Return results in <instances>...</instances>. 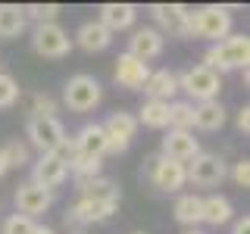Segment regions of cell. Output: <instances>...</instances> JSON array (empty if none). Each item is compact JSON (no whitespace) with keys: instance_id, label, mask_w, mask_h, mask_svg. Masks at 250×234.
I'll list each match as a JSON object with an SVG mask.
<instances>
[{"instance_id":"f546056e","label":"cell","mask_w":250,"mask_h":234,"mask_svg":"<svg viewBox=\"0 0 250 234\" xmlns=\"http://www.w3.org/2000/svg\"><path fill=\"white\" fill-rule=\"evenodd\" d=\"M31 116L35 119H57V100L50 94H35L31 97Z\"/></svg>"},{"instance_id":"f1b7e54d","label":"cell","mask_w":250,"mask_h":234,"mask_svg":"<svg viewBox=\"0 0 250 234\" xmlns=\"http://www.w3.org/2000/svg\"><path fill=\"white\" fill-rule=\"evenodd\" d=\"M25 19H35L38 25H47V22H57L60 16V3H31V6H22Z\"/></svg>"},{"instance_id":"ffe728a7","label":"cell","mask_w":250,"mask_h":234,"mask_svg":"<svg viewBox=\"0 0 250 234\" xmlns=\"http://www.w3.org/2000/svg\"><path fill=\"white\" fill-rule=\"evenodd\" d=\"M75 44L82 47V50H88V53H100V50H106V47L113 44V35H109L97 19H91V22H82V25H78Z\"/></svg>"},{"instance_id":"52a82bcc","label":"cell","mask_w":250,"mask_h":234,"mask_svg":"<svg viewBox=\"0 0 250 234\" xmlns=\"http://www.w3.org/2000/svg\"><path fill=\"white\" fill-rule=\"evenodd\" d=\"M185 175H188V181H194L197 187H216L225 175H229V166H225L222 156L200 150L191 159V166H185Z\"/></svg>"},{"instance_id":"30bf717a","label":"cell","mask_w":250,"mask_h":234,"mask_svg":"<svg viewBox=\"0 0 250 234\" xmlns=\"http://www.w3.org/2000/svg\"><path fill=\"white\" fill-rule=\"evenodd\" d=\"M150 16L160 28V35H175V38H188V16L191 10L182 3H153L150 6Z\"/></svg>"},{"instance_id":"603a6c76","label":"cell","mask_w":250,"mask_h":234,"mask_svg":"<svg viewBox=\"0 0 250 234\" xmlns=\"http://www.w3.org/2000/svg\"><path fill=\"white\" fill-rule=\"evenodd\" d=\"M234 218V206L229 197H222V194H209V197H203V222L207 225H225Z\"/></svg>"},{"instance_id":"7c38bea8","label":"cell","mask_w":250,"mask_h":234,"mask_svg":"<svg viewBox=\"0 0 250 234\" xmlns=\"http://www.w3.org/2000/svg\"><path fill=\"white\" fill-rule=\"evenodd\" d=\"M16 213L19 215H28V218H35V215H41L50 209V203H53V194L50 191H44V187H38V184H19L16 187Z\"/></svg>"},{"instance_id":"1f68e13d","label":"cell","mask_w":250,"mask_h":234,"mask_svg":"<svg viewBox=\"0 0 250 234\" xmlns=\"http://www.w3.org/2000/svg\"><path fill=\"white\" fill-rule=\"evenodd\" d=\"M16 100H19V84H16V78L0 72V109H10Z\"/></svg>"},{"instance_id":"8992f818","label":"cell","mask_w":250,"mask_h":234,"mask_svg":"<svg viewBox=\"0 0 250 234\" xmlns=\"http://www.w3.org/2000/svg\"><path fill=\"white\" fill-rule=\"evenodd\" d=\"M31 47L44 59H60L72 50V38H69V31L60 22H47V25H35V31H31Z\"/></svg>"},{"instance_id":"d4e9b609","label":"cell","mask_w":250,"mask_h":234,"mask_svg":"<svg viewBox=\"0 0 250 234\" xmlns=\"http://www.w3.org/2000/svg\"><path fill=\"white\" fill-rule=\"evenodd\" d=\"M28 19L22 13V6L16 3H0V38H19L25 31Z\"/></svg>"},{"instance_id":"484cf974","label":"cell","mask_w":250,"mask_h":234,"mask_svg":"<svg viewBox=\"0 0 250 234\" xmlns=\"http://www.w3.org/2000/svg\"><path fill=\"white\" fill-rule=\"evenodd\" d=\"M138 125L144 122L147 128H169V103H163V100H147L144 106H141V116H135Z\"/></svg>"},{"instance_id":"ac0fdd59","label":"cell","mask_w":250,"mask_h":234,"mask_svg":"<svg viewBox=\"0 0 250 234\" xmlns=\"http://www.w3.org/2000/svg\"><path fill=\"white\" fill-rule=\"evenodd\" d=\"M147 94L150 100H163V103H172V97L178 94V75L172 72V69H156V72L147 75L144 88H141Z\"/></svg>"},{"instance_id":"d590c367","label":"cell","mask_w":250,"mask_h":234,"mask_svg":"<svg viewBox=\"0 0 250 234\" xmlns=\"http://www.w3.org/2000/svg\"><path fill=\"white\" fill-rule=\"evenodd\" d=\"M238 128L244 131V135L250 131V106H244V109H241V113H238Z\"/></svg>"},{"instance_id":"e0dca14e","label":"cell","mask_w":250,"mask_h":234,"mask_svg":"<svg viewBox=\"0 0 250 234\" xmlns=\"http://www.w3.org/2000/svg\"><path fill=\"white\" fill-rule=\"evenodd\" d=\"M197 153H200V144H197V137H194L191 131H169V135L163 137V156L182 162V166L191 162Z\"/></svg>"},{"instance_id":"44dd1931","label":"cell","mask_w":250,"mask_h":234,"mask_svg":"<svg viewBox=\"0 0 250 234\" xmlns=\"http://www.w3.org/2000/svg\"><path fill=\"white\" fill-rule=\"evenodd\" d=\"M78 187V194L82 197H88V200H109V203H119V187H116L109 178L104 175H97V178H82V181H75Z\"/></svg>"},{"instance_id":"d6a6232c","label":"cell","mask_w":250,"mask_h":234,"mask_svg":"<svg viewBox=\"0 0 250 234\" xmlns=\"http://www.w3.org/2000/svg\"><path fill=\"white\" fill-rule=\"evenodd\" d=\"M3 156H6V162H10V169L13 166H25L28 162V147L22 144V140H10V144L3 147Z\"/></svg>"},{"instance_id":"4316f807","label":"cell","mask_w":250,"mask_h":234,"mask_svg":"<svg viewBox=\"0 0 250 234\" xmlns=\"http://www.w3.org/2000/svg\"><path fill=\"white\" fill-rule=\"evenodd\" d=\"M169 128L172 131H191L194 128V103H188V100L169 103Z\"/></svg>"},{"instance_id":"8fae6325","label":"cell","mask_w":250,"mask_h":234,"mask_svg":"<svg viewBox=\"0 0 250 234\" xmlns=\"http://www.w3.org/2000/svg\"><path fill=\"white\" fill-rule=\"evenodd\" d=\"M116 209H119V203L78 197L72 206L66 209V222H72V225H94V222H106V218L113 215Z\"/></svg>"},{"instance_id":"d6986e66","label":"cell","mask_w":250,"mask_h":234,"mask_svg":"<svg viewBox=\"0 0 250 234\" xmlns=\"http://www.w3.org/2000/svg\"><path fill=\"white\" fill-rule=\"evenodd\" d=\"M135 19H138V10L131 3H104L100 6V16H97V22L109 35H113V31H122V28H131Z\"/></svg>"},{"instance_id":"5bb4252c","label":"cell","mask_w":250,"mask_h":234,"mask_svg":"<svg viewBox=\"0 0 250 234\" xmlns=\"http://www.w3.org/2000/svg\"><path fill=\"white\" fill-rule=\"evenodd\" d=\"M163 47H166V38L160 35L156 28H138L135 35L128 38V57H135L141 62H150L163 53Z\"/></svg>"},{"instance_id":"4fadbf2b","label":"cell","mask_w":250,"mask_h":234,"mask_svg":"<svg viewBox=\"0 0 250 234\" xmlns=\"http://www.w3.org/2000/svg\"><path fill=\"white\" fill-rule=\"evenodd\" d=\"M66 178H69V166L62 159H57L53 153H41V159H38L35 169H31V184L44 187V191L60 187Z\"/></svg>"},{"instance_id":"5b68a950","label":"cell","mask_w":250,"mask_h":234,"mask_svg":"<svg viewBox=\"0 0 250 234\" xmlns=\"http://www.w3.org/2000/svg\"><path fill=\"white\" fill-rule=\"evenodd\" d=\"M144 175L150 178V184L156 187V191H163V194H175V191H182V187L188 184L185 166L175 162V159H169V156H163V153L147 159Z\"/></svg>"},{"instance_id":"83f0119b","label":"cell","mask_w":250,"mask_h":234,"mask_svg":"<svg viewBox=\"0 0 250 234\" xmlns=\"http://www.w3.org/2000/svg\"><path fill=\"white\" fill-rule=\"evenodd\" d=\"M100 166H104V159H91V156H75V159L69 162V172L75 175V181H82V178H97V175H100Z\"/></svg>"},{"instance_id":"ba28073f","label":"cell","mask_w":250,"mask_h":234,"mask_svg":"<svg viewBox=\"0 0 250 234\" xmlns=\"http://www.w3.org/2000/svg\"><path fill=\"white\" fill-rule=\"evenodd\" d=\"M25 135H28L31 147H38L41 153H53L66 140V128H62L60 119H35L31 116L28 125H25Z\"/></svg>"},{"instance_id":"74e56055","label":"cell","mask_w":250,"mask_h":234,"mask_svg":"<svg viewBox=\"0 0 250 234\" xmlns=\"http://www.w3.org/2000/svg\"><path fill=\"white\" fill-rule=\"evenodd\" d=\"M35 234H57V231H53V228H44V225H38Z\"/></svg>"},{"instance_id":"9c48e42d","label":"cell","mask_w":250,"mask_h":234,"mask_svg":"<svg viewBox=\"0 0 250 234\" xmlns=\"http://www.w3.org/2000/svg\"><path fill=\"white\" fill-rule=\"evenodd\" d=\"M135 131H138V119H135L131 113H113V116L104 122L106 153H122V150H128Z\"/></svg>"},{"instance_id":"7a4b0ae2","label":"cell","mask_w":250,"mask_h":234,"mask_svg":"<svg viewBox=\"0 0 250 234\" xmlns=\"http://www.w3.org/2000/svg\"><path fill=\"white\" fill-rule=\"evenodd\" d=\"M231 31V13L225 6H200L188 16V38H203V41H225Z\"/></svg>"},{"instance_id":"8d00e7d4","label":"cell","mask_w":250,"mask_h":234,"mask_svg":"<svg viewBox=\"0 0 250 234\" xmlns=\"http://www.w3.org/2000/svg\"><path fill=\"white\" fill-rule=\"evenodd\" d=\"M6 169H10V162H6V156H3V147H0V175H6Z\"/></svg>"},{"instance_id":"836d02e7","label":"cell","mask_w":250,"mask_h":234,"mask_svg":"<svg viewBox=\"0 0 250 234\" xmlns=\"http://www.w3.org/2000/svg\"><path fill=\"white\" fill-rule=\"evenodd\" d=\"M231 178H234V181H238L241 187H250V162H247V159L234 162V169H231Z\"/></svg>"},{"instance_id":"2e32d148","label":"cell","mask_w":250,"mask_h":234,"mask_svg":"<svg viewBox=\"0 0 250 234\" xmlns=\"http://www.w3.org/2000/svg\"><path fill=\"white\" fill-rule=\"evenodd\" d=\"M75 144V156H91V159H104L106 153V135L100 122H88L82 131L72 137Z\"/></svg>"},{"instance_id":"60d3db41","label":"cell","mask_w":250,"mask_h":234,"mask_svg":"<svg viewBox=\"0 0 250 234\" xmlns=\"http://www.w3.org/2000/svg\"><path fill=\"white\" fill-rule=\"evenodd\" d=\"M135 234H144V231H135Z\"/></svg>"},{"instance_id":"cb8c5ba5","label":"cell","mask_w":250,"mask_h":234,"mask_svg":"<svg viewBox=\"0 0 250 234\" xmlns=\"http://www.w3.org/2000/svg\"><path fill=\"white\" fill-rule=\"evenodd\" d=\"M175 218L188 228H197L203 222V197L197 194H182V197L175 200Z\"/></svg>"},{"instance_id":"f35d334b","label":"cell","mask_w":250,"mask_h":234,"mask_svg":"<svg viewBox=\"0 0 250 234\" xmlns=\"http://www.w3.org/2000/svg\"><path fill=\"white\" fill-rule=\"evenodd\" d=\"M185 234H203V231H197V228H191V231H185Z\"/></svg>"},{"instance_id":"3957f363","label":"cell","mask_w":250,"mask_h":234,"mask_svg":"<svg viewBox=\"0 0 250 234\" xmlns=\"http://www.w3.org/2000/svg\"><path fill=\"white\" fill-rule=\"evenodd\" d=\"M178 91H185L188 97L197 100V103H207V100L219 97L222 78H219V72H213V69H207V66H191L178 75ZM191 100H188V103H191Z\"/></svg>"},{"instance_id":"4dcf8cb0","label":"cell","mask_w":250,"mask_h":234,"mask_svg":"<svg viewBox=\"0 0 250 234\" xmlns=\"http://www.w3.org/2000/svg\"><path fill=\"white\" fill-rule=\"evenodd\" d=\"M35 228H38V225H35V218L13 213V215L3 222V228H0V234H35Z\"/></svg>"},{"instance_id":"ab89813d","label":"cell","mask_w":250,"mask_h":234,"mask_svg":"<svg viewBox=\"0 0 250 234\" xmlns=\"http://www.w3.org/2000/svg\"><path fill=\"white\" fill-rule=\"evenodd\" d=\"M72 234H88V231H72Z\"/></svg>"},{"instance_id":"9a60e30c","label":"cell","mask_w":250,"mask_h":234,"mask_svg":"<svg viewBox=\"0 0 250 234\" xmlns=\"http://www.w3.org/2000/svg\"><path fill=\"white\" fill-rule=\"evenodd\" d=\"M116 84L119 88H128V91H141L147 81V75H150V66L147 62H141L135 57H128V53H119V59H116Z\"/></svg>"},{"instance_id":"6da1fadb","label":"cell","mask_w":250,"mask_h":234,"mask_svg":"<svg viewBox=\"0 0 250 234\" xmlns=\"http://www.w3.org/2000/svg\"><path fill=\"white\" fill-rule=\"evenodd\" d=\"M200 66L213 69V72H231V69H247L250 66V38L234 35L225 38V41L213 44L207 53H203Z\"/></svg>"},{"instance_id":"7402d4cb","label":"cell","mask_w":250,"mask_h":234,"mask_svg":"<svg viewBox=\"0 0 250 234\" xmlns=\"http://www.w3.org/2000/svg\"><path fill=\"white\" fill-rule=\"evenodd\" d=\"M225 125V109L219 100H207V103H194V128L200 131H219Z\"/></svg>"},{"instance_id":"277c9868","label":"cell","mask_w":250,"mask_h":234,"mask_svg":"<svg viewBox=\"0 0 250 234\" xmlns=\"http://www.w3.org/2000/svg\"><path fill=\"white\" fill-rule=\"evenodd\" d=\"M100 97H104V88H100V81L94 75H84L78 72L66 81V88H62V103H66L72 113H88L100 103Z\"/></svg>"},{"instance_id":"e575fe53","label":"cell","mask_w":250,"mask_h":234,"mask_svg":"<svg viewBox=\"0 0 250 234\" xmlns=\"http://www.w3.org/2000/svg\"><path fill=\"white\" fill-rule=\"evenodd\" d=\"M231 234H250V215L234 218V228H231Z\"/></svg>"}]
</instances>
